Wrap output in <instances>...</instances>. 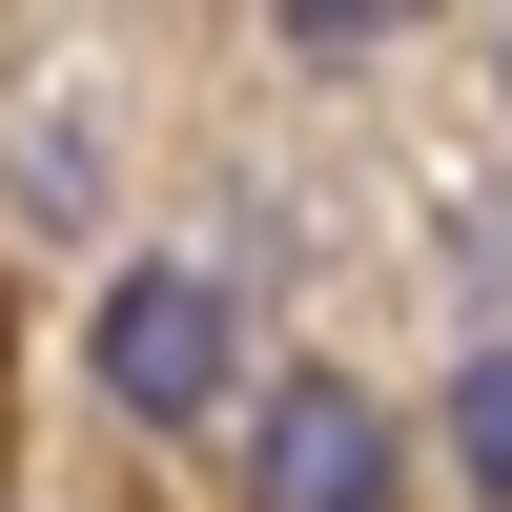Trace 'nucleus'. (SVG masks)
<instances>
[{
	"label": "nucleus",
	"mask_w": 512,
	"mask_h": 512,
	"mask_svg": "<svg viewBox=\"0 0 512 512\" xmlns=\"http://www.w3.org/2000/svg\"><path fill=\"white\" fill-rule=\"evenodd\" d=\"M82 369H103V410H144V431L226 410V267H123L103 328H82Z\"/></svg>",
	"instance_id": "1"
},
{
	"label": "nucleus",
	"mask_w": 512,
	"mask_h": 512,
	"mask_svg": "<svg viewBox=\"0 0 512 512\" xmlns=\"http://www.w3.org/2000/svg\"><path fill=\"white\" fill-rule=\"evenodd\" d=\"M246 512H390V410L349 369H287L267 431H246Z\"/></svg>",
	"instance_id": "2"
},
{
	"label": "nucleus",
	"mask_w": 512,
	"mask_h": 512,
	"mask_svg": "<svg viewBox=\"0 0 512 512\" xmlns=\"http://www.w3.org/2000/svg\"><path fill=\"white\" fill-rule=\"evenodd\" d=\"M451 472L512 512V349H472V369H451Z\"/></svg>",
	"instance_id": "3"
},
{
	"label": "nucleus",
	"mask_w": 512,
	"mask_h": 512,
	"mask_svg": "<svg viewBox=\"0 0 512 512\" xmlns=\"http://www.w3.org/2000/svg\"><path fill=\"white\" fill-rule=\"evenodd\" d=\"M287 21H308V41H369V21H390V0H287Z\"/></svg>",
	"instance_id": "4"
}]
</instances>
